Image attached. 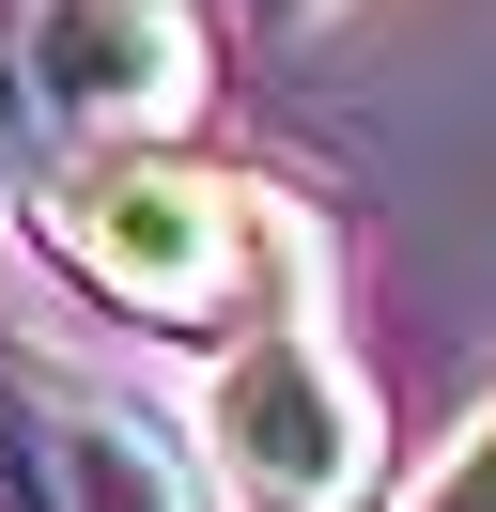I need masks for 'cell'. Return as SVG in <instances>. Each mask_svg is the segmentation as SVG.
<instances>
[{"instance_id":"6da1fadb","label":"cell","mask_w":496,"mask_h":512,"mask_svg":"<svg viewBox=\"0 0 496 512\" xmlns=\"http://www.w3.org/2000/svg\"><path fill=\"white\" fill-rule=\"evenodd\" d=\"M31 218H47V249L78 264L109 311H140V326L233 311L248 249H264V202L217 187V171H171V156H78Z\"/></svg>"},{"instance_id":"7a4b0ae2","label":"cell","mask_w":496,"mask_h":512,"mask_svg":"<svg viewBox=\"0 0 496 512\" xmlns=\"http://www.w3.org/2000/svg\"><path fill=\"white\" fill-rule=\"evenodd\" d=\"M202 435H217V466H233V497H264V512H372V481H388V419H372L357 357L310 311H264L217 357Z\"/></svg>"},{"instance_id":"3957f363","label":"cell","mask_w":496,"mask_h":512,"mask_svg":"<svg viewBox=\"0 0 496 512\" xmlns=\"http://www.w3.org/2000/svg\"><path fill=\"white\" fill-rule=\"evenodd\" d=\"M31 63L93 156H140L202 109V16L186 0H31Z\"/></svg>"},{"instance_id":"277c9868","label":"cell","mask_w":496,"mask_h":512,"mask_svg":"<svg viewBox=\"0 0 496 512\" xmlns=\"http://www.w3.org/2000/svg\"><path fill=\"white\" fill-rule=\"evenodd\" d=\"M62 512H202V497H186V450L155 435L140 404H78V450H62Z\"/></svg>"},{"instance_id":"5b68a950","label":"cell","mask_w":496,"mask_h":512,"mask_svg":"<svg viewBox=\"0 0 496 512\" xmlns=\"http://www.w3.org/2000/svg\"><path fill=\"white\" fill-rule=\"evenodd\" d=\"M47 187H62V109L31 63V16L0 0V202H47Z\"/></svg>"},{"instance_id":"8992f818","label":"cell","mask_w":496,"mask_h":512,"mask_svg":"<svg viewBox=\"0 0 496 512\" xmlns=\"http://www.w3.org/2000/svg\"><path fill=\"white\" fill-rule=\"evenodd\" d=\"M62 450H78V404L0 373V512H62Z\"/></svg>"},{"instance_id":"52a82bcc","label":"cell","mask_w":496,"mask_h":512,"mask_svg":"<svg viewBox=\"0 0 496 512\" xmlns=\"http://www.w3.org/2000/svg\"><path fill=\"white\" fill-rule=\"evenodd\" d=\"M419 512H496V419H481V435H465V450H450V481H434V497H419Z\"/></svg>"}]
</instances>
